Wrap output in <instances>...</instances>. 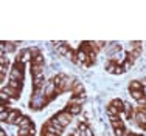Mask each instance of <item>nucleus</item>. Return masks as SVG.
I'll return each instance as SVG.
<instances>
[{
    "label": "nucleus",
    "instance_id": "f257e3e1",
    "mask_svg": "<svg viewBox=\"0 0 146 136\" xmlns=\"http://www.w3.org/2000/svg\"><path fill=\"white\" fill-rule=\"evenodd\" d=\"M9 79L23 82V64H14L9 68Z\"/></svg>",
    "mask_w": 146,
    "mask_h": 136
},
{
    "label": "nucleus",
    "instance_id": "f03ea898",
    "mask_svg": "<svg viewBox=\"0 0 146 136\" xmlns=\"http://www.w3.org/2000/svg\"><path fill=\"white\" fill-rule=\"evenodd\" d=\"M54 118H56V119L59 121V122L62 124V127L65 128V127H67L68 124L72 122V118H73V116H72L70 113H67V111L64 110V111H61V113H58V114H56V116H54Z\"/></svg>",
    "mask_w": 146,
    "mask_h": 136
},
{
    "label": "nucleus",
    "instance_id": "7ed1b4c3",
    "mask_svg": "<svg viewBox=\"0 0 146 136\" xmlns=\"http://www.w3.org/2000/svg\"><path fill=\"white\" fill-rule=\"evenodd\" d=\"M134 119H135V122H137L138 125H146V110L145 108H140L138 111H135L134 113Z\"/></svg>",
    "mask_w": 146,
    "mask_h": 136
},
{
    "label": "nucleus",
    "instance_id": "20e7f679",
    "mask_svg": "<svg viewBox=\"0 0 146 136\" xmlns=\"http://www.w3.org/2000/svg\"><path fill=\"white\" fill-rule=\"evenodd\" d=\"M109 121H110L112 128H123L124 127V122L120 116H109Z\"/></svg>",
    "mask_w": 146,
    "mask_h": 136
},
{
    "label": "nucleus",
    "instance_id": "39448f33",
    "mask_svg": "<svg viewBox=\"0 0 146 136\" xmlns=\"http://www.w3.org/2000/svg\"><path fill=\"white\" fill-rule=\"evenodd\" d=\"M20 116H22V114H20V111H19V110H16V108H13L11 111H9V116H8V121H6V122H8V124H13V125H16L17 119H19Z\"/></svg>",
    "mask_w": 146,
    "mask_h": 136
},
{
    "label": "nucleus",
    "instance_id": "423d86ee",
    "mask_svg": "<svg viewBox=\"0 0 146 136\" xmlns=\"http://www.w3.org/2000/svg\"><path fill=\"white\" fill-rule=\"evenodd\" d=\"M65 111L70 113L72 116H78V114L82 111V107L81 105H73V104H68V105L65 107Z\"/></svg>",
    "mask_w": 146,
    "mask_h": 136
},
{
    "label": "nucleus",
    "instance_id": "0eeeda50",
    "mask_svg": "<svg viewBox=\"0 0 146 136\" xmlns=\"http://www.w3.org/2000/svg\"><path fill=\"white\" fill-rule=\"evenodd\" d=\"M84 101H86V93H81V95H72L70 104H73V105H81Z\"/></svg>",
    "mask_w": 146,
    "mask_h": 136
},
{
    "label": "nucleus",
    "instance_id": "6e6552de",
    "mask_svg": "<svg viewBox=\"0 0 146 136\" xmlns=\"http://www.w3.org/2000/svg\"><path fill=\"white\" fill-rule=\"evenodd\" d=\"M31 127H34V124H33V121H31L28 116H22V118H20L19 128H31Z\"/></svg>",
    "mask_w": 146,
    "mask_h": 136
},
{
    "label": "nucleus",
    "instance_id": "1a4fd4ad",
    "mask_svg": "<svg viewBox=\"0 0 146 136\" xmlns=\"http://www.w3.org/2000/svg\"><path fill=\"white\" fill-rule=\"evenodd\" d=\"M2 91L6 93V95H8L9 97H13V99H19V96H20V91H17V90H14V88H9V87H3Z\"/></svg>",
    "mask_w": 146,
    "mask_h": 136
},
{
    "label": "nucleus",
    "instance_id": "9d476101",
    "mask_svg": "<svg viewBox=\"0 0 146 136\" xmlns=\"http://www.w3.org/2000/svg\"><path fill=\"white\" fill-rule=\"evenodd\" d=\"M81 93H84V83L79 81H75L73 88H72V95H81Z\"/></svg>",
    "mask_w": 146,
    "mask_h": 136
},
{
    "label": "nucleus",
    "instance_id": "9b49d317",
    "mask_svg": "<svg viewBox=\"0 0 146 136\" xmlns=\"http://www.w3.org/2000/svg\"><path fill=\"white\" fill-rule=\"evenodd\" d=\"M48 124H50V125H53V127L56 128V131L59 133V136L62 135V131H64V127H62V124L59 122V121L56 119V118H51V119L48 121Z\"/></svg>",
    "mask_w": 146,
    "mask_h": 136
},
{
    "label": "nucleus",
    "instance_id": "f8f14e48",
    "mask_svg": "<svg viewBox=\"0 0 146 136\" xmlns=\"http://www.w3.org/2000/svg\"><path fill=\"white\" fill-rule=\"evenodd\" d=\"M8 87H9V88L17 90V91H20L22 87H23V82L22 81H16V79H9V81H8Z\"/></svg>",
    "mask_w": 146,
    "mask_h": 136
},
{
    "label": "nucleus",
    "instance_id": "ddd939ff",
    "mask_svg": "<svg viewBox=\"0 0 146 136\" xmlns=\"http://www.w3.org/2000/svg\"><path fill=\"white\" fill-rule=\"evenodd\" d=\"M129 90L131 91H141V90H143V83L140 81H132L129 83Z\"/></svg>",
    "mask_w": 146,
    "mask_h": 136
},
{
    "label": "nucleus",
    "instance_id": "4468645a",
    "mask_svg": "<svg viewBox=\"0 0 146 136\" xmlns=\"http://www.w3.org/2000/svg\"><path fill=\"white\" fill-rule=\"evenodd\" d=\"M44 62H45L44 56L40 54V53H37V54L33 56V60H31V64H34V65H42V67H44Z\"/></svg>",
    "mask_w": 146,
    "mask_h": 136
},
{
    "label": "nucleus",
    "instance_id": "2eb2a0df",
    "mask_svg": "<svg viewBox=\"0 0 146 136\" xmlns=\"http://www.w3.org/2000/svg\"><path fill=\"white\" fill-rule=\"evenodd\" d=\"M110 105H113L115 108H118L120 111H123L124 110V102L121 99H113L112 102H110Z\"/></svg>",
    "mask_w": 146,
    "mask_h": 136
},
{
    "label": "nucleus",
    "instance_id": "dca6fc26",
    "mask_svg": "<svg viewBox=\"0 0 146 136\" xmlns=\"http://www.w3.org/2000/svg\"><path fill=\"white\" fill-rule=\"evenodd\" d=\"M107 113H109V116H120L121 111L118 110V108H115L113 105H110V104H109V107H107Z\"/></svg>",
    "mask_w": 146,
    "mask_h": 136
},
{
    "label": "nucleus",
    "instance_id": "f3484780",
    "mask_svg": "<svg viewBox=\"0 0 146 136\" xmlns=\"http://www.w3.org/2000/svg\"><path fill=\"white\" fill-rule=\"evenodd\" d=\"M113 130V135L115 136H126L127 133H129V130H126V128H112Z\"/></svg>",
    "mask_w": 146,
    "mask_h": 136
},
{
    "label": "nucleus",
    "instance_id": "a211bd4d",
    "mask_svg": "<svg viewBox=\"0 0 146 136\" xmlns=\"http://www.w3.org/2000/svg\"><path fill=\"white\" fill-rule=\"evenodd\" d=\"M131 96L134 97L135 101H140L141 97L146 96V93H143V90H141V91H131Z\"/></svg>",
    "mask_w": 146,
    "mask_h": 136
},
{
    "label": "nucleus",
    "instance_id": "6ab92c4d",
    "mask_svg": "<svg viewBox=\"0 0 146 136\" xmlns=\"http://www.w3.org/2000/svg\"><path fill=\"white\" fill-rule=\"evenodd\" d=\"M0 96H2V104H8V105H9V104L13 102V97H9L6 93L2 91V93H0Z\"/></svg>",
    "mask_w": 146,
    "mask_h": 136
},
{
    "label": "nucleus",
    "instance_id": "aec40b11",
    "mask_svg": "<svg viewBox=\"0 0 146 136\" xmlns=\"http://www.w3.org/2000/svg\"><path fill=\"white\" fill-rule=\"evenodd\" d=\"M132 65H134V62H131L129 59H126V60L123 62V65H121V67L124 68V71H127V70H131V67H132Z\"/></svg>",
    "mask_w": 146,
    "mask_h": 136
},
{
    "label": "nucleus",
    "instance_id": "412c9836",
    "mask_svg": "<svg viewBox=\"0 0 146 136\" xmlns=\"http://www.w3.org/2000/svg\"><path fill=\"white\" fill-rule=\"evenodd\" d=\"M124 73V68L121 67V65H115V68H113V74H123Z\"/></svg>",
    "mask_w": 146,
    "mask_h": 136
},
{
    "label": "nucleus",
    "instance_id": "4be33fe9",
    "mask_svg": "<svg viewBox=\"0 0 146 136\" xmlns=\"http://www.w3.org/2000/svg\"><path fill=\"white\" fill-rule=\"evenodd\" d=\"M42 136H59V135L51 133V131H47V130H42Z\"/></svg>",
    "mask_w": 146,
    "mask_h": 136
},
{
    "label": "nucleus",
    "instance_id": "5701e85b",
    "mask_svg": "<svg viewBox=\"0 0 146 136\" xmlns=\"http://www.w3.org/2000/svg\"><path fill=\"white\" fill-rule=\"evenodd\" d=\"M137 104H138V105H141V107L146 105V96H145V97H141L140 101H137Z\"/></svg>",
    "mask_w": 146,
    "mask_h": 136
},
{
    "label": "nucleus",
    "instance_id": "b1692460",
    "mask_svg": "<svg viewBox=\"0 0 146 136\" xmlns=\"http://www.w3.org/2000/svg\"><path fill=\"white\" fill-rule=\"evenodd\" d=\"M0 136H6V133H5V130H0Z\"/></svg>",
    "mask_w": 146,
    "mask_h": 136
},
{
    "label": "nucleus",
    "instance_id": "393cba45",
    "mask_svg": "<svg viewBox=\"0 0 146 136\" xmlns=\"http://www.w3.org/2000/svg\"><path fill=\"white\" fill-rule=\"evenodd\" d=\"M126 136H137V135H134V133H127Z\"/></svg>",
    "mask_w": 146,
    "mask_h": 136
}]
</instances>
